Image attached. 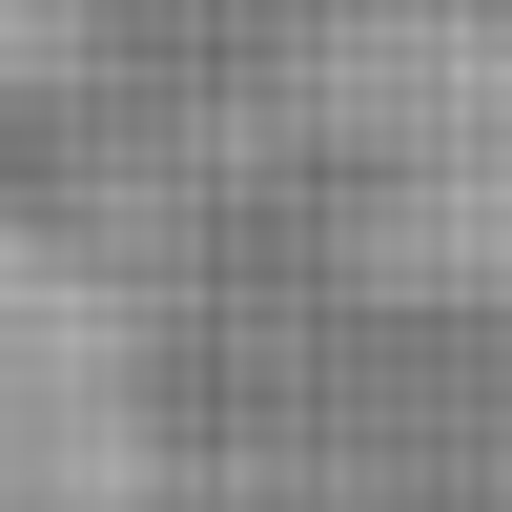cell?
Listing matches in <instances>:
<instances>
[{"label": "cell", "instance_id": "obj_1", "mask_svg": "<svg viewBox=\"0 0 512 512\" xmlns=\"http://www.w3.org/2000/svg\"><path fill=\"white\" fill-rule=\"evenodd\" d=\"M0 512H164L144 287L41 205H0Z\"/></svg>", "mask_w": 512, "mask_h": 512}]
</instances>
